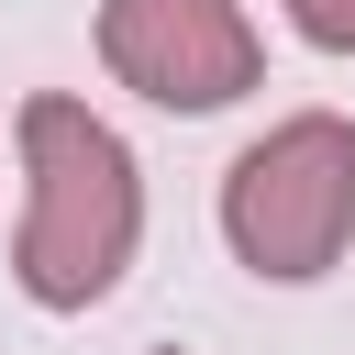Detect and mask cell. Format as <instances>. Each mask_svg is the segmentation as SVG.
I'll list each match as a JSON object with an SVG mask.
<instances>
[{
	"label": "cell",
	"mask_w": 355,
	"mask_h": 355,
	"mask_svg": "<svg viewBox=\"0 0 355 355\" xmlns=\"http://www.w3.org/2000/svg\"><path fill=\"white\" fill-rule=\"evenodd\" d=\"M22 178H33V211L11 233V277L44 300V311H89L122 288L133 244H144V178H133V144L67 100V89H33L22 100Z\"/></svg>",
	"instance_id": "1"
},
{
	"label": "cell",
	"mask_w": 355,
	"mask_h": 355,
	"mask_svg": "<svg viewBox=\"0 0 355 355\" xmlns=\"http://www.w3.org/2000/svg\"><path fill=\"white\" fill-rule=\"evenodd\" d=\"M222 233L255 277L277 288H311L344 266V233H355V122L344 111H288L266 122L233 178H222Z\"/></svg>",
	"instance_id": "2"
},
{
	"label": "cell",
	"mask_w": 355,
	"mask_h": 355,
	"mask_svg": "<svg viewBox=\"0 0 355 355\" xmlns=\"http://www.w3.org/2000/svg\"><path fill=\"white\" fill-rule=\"evenodd\" d=\"M100 55L155 111H222L266 78L244 0H100Z\"/></svg>",
	"instance_id": "3"
},
{
	"label": "cell",
	"mask_w": 355,
	"mask_h": 355,
	"mask_svg": "<svg viewBox=\"0 0 355 355\" xmlns=\"http://www.w3.org/2000/svg\"><path fill=\"white\" fill-rule=\"evenodd\" d=\"M288 22L311 44H333V55H355V0H288Z\"/></svg>",
	"instance_id": "4"
}]
</instances>
